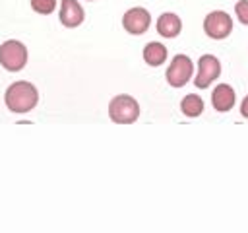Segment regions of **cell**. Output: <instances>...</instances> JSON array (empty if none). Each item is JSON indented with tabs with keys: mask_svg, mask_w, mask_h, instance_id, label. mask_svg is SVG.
I'll use <instances>...</instances> for the list:
<instances>
[{
	"mask_svg": "<svg viewBox=\"0 0 248 233\" xmlns=\"http://www.w3.org/2000/svg\"><path fill=\"white\" fill-rule=\"evenodd\" d=\"M203 31L211 39H225L232 31V19L227 12H221V10L211 12L203 19Z\"/></svg>",
	"mask_w": 248,
	"mask_h": 233,
	"instance_id": "cell-4",
	"label": "cell"
},
{
	"mask_svg": "<svg viewBox=\"0 0 248 233\" xmlns=\"http://www.w3.org/2000/svg\"><path fill=\"white\" fill-rule=\"evenodd\" d=\"M180 109H182V113H184L186 116H200L202 111H203V101H202V97L190 93V95H186V97L182 99Z\"/></svg>",
	"mask_w": 248,
	"mask_h": 233,
	"instance_id": "cell-12",
	"label": "cell"
},
{
	"mask_svg": "<svg viewBox=\"0 0 248 233\" xmlns=\"http://www.w3.org/2000/svg\"><path fill=\"white\" fill-rule=\"evenodd\" d=\"M143 60L149 64V66H161L165 60H167V47L161 45V43H149L145 45L143 49Z\"/></svg>",
	"mask_w": 248,
	"mask_h": 233,
	"instance_id": "cell-11",
	"label": "cell"
},
{
	"mask_svg": "<svg viewBox=\"0 0 248 233\" xmlns=\"http://www.w3.org/2000/svg\"><path fill=\"white\" fill-rule=\"evenodd\" d=\"M39 101V93L35 85L29 82H16L6 89V107L12 113H29Z\"/></svg>",
	"mask_w": 248,
	"mask_h": 233,
	"instance_id": "cell-1",
	"label": "cell"
},
{
	"mask_svg": "<svg viewBox=\"0 0 248 233\" xmlns=\"http://www.w3.org/2000/svg\"><path fill=\"white\" fill-rule=\"evenodd\" d=\"M108 116L116 124H132L140 116V105L130 95H116L108 103Z\"/></svg>",
	"mask_w": 248,
	"mask_h": 233,
	"instance_id": "cell-2",
	"label": "cell"
},
{
	"mask_svg": "<svg viewBox=\"0 0 248 233\" xmlns=\"http://www.w3.org/2000/svg\"><path fill=\"white\" fill-rule=\"evenodd\" d=\"M149 23H151V16L145 8H130L124 17H122V25L128 33L132 35H141L149 29Z\"/></svg>",
	"mask_w": 248,
	"mask_h": 233,
	"instance_id": "cell-7",
	"label": "cell"
},
{
	"mask_svg": "<svg viewBox=\"0 0 248 233\" xmlns=\"http://www.w3.org/2000/svg\"><path fill=\"white\" fill-rule=\"evenodd\" d=\"M240 113H242V116L248 118V95L244 97V101H242V105H240Z\"/></svg>",
	"mask_w": 248,
	"mask_h": 233,
	"instance_id": "cell-15",
	"label": "cell"
},
{
	"mask_svg": "<svg viewBox=\"0 0 248 233\" xmlns=\"http://www.w3.org/2000/svg\"><path fill=\"white\" fill-rule=\"evenodd\" d=\"M219 74H221V64H219V60H217L215 56H211V54H203V56L200 58V62H198V76H196V80H194V85L200 87V89H203V87H207L213 80H217Z\"/></svg>",
	"mask_w": 248,
	"mask_h": 233,
	"instance_id": "cell-6",
	"label": "cell"
},
{
	"mask_svg": "<svg viewBox=\"0 0 248 233\" xmlns=\"http://www.w3.org/2000/svg\"><path fill=\"white\" fill-rule=\"evenodd\" d=\"M0 64L10 70V72H17L27 64V49L23 43L19 41H6L4 45H0Z\"/></svg>",
	"mask_w": 248,
	"mask_h": 233,
	"instance_id": "cell-3",
	"label": "cell"
},
{
	"mask_svg": "<svg viewBox=\"0 0 248 233\" xmlns=\"http://www.w3.org/2000/svg\"><path fill=\"white\" fill-rule=\"evenodd\" d=\"M194 64L186 54H176L167 70V82L172 87H182L190 78H192Z\"/></svg>",
	"mask_w": 248,
	"mask_h": 233,
	"instance_id": "cell-5",
	"label": "cell"
},
{
	"mask_svg": "<svg viewBox=\"0 0 248 233\" xmlns=\"http://www.w3.org/2000/svg\"><path fill=\"white\" fill-rule=\"evenodd\" d=\"M31 8L37 14H52L56 8V0H31Z\"/></svg>",
	"mask_w": 248,
	"mask_h": 233,
	"instance_id": "cell-13",
	"label": "cell"
},
{
	"mask_svg": "<svg viewBox=\"0 0 248 233\" xmlns=\"http://www.w3.org/2000/svg\"><path fill=\"white\" fill-rule=\"evenodd\" d=\"M85 14L78 0H62L60 6V21L66 27H78L83 21Z\"/></svg>",
	"mask_w": 248,
	"mask_h": 233,
	"instance_id": "cell-8",
	"label": "cell"
},
{
	"mask_svg": "<svg viewBox=\"0 0 248 233\" xmlns=\"http://www.w3.org/2000/svg\"><path fill=\"white\" fill-rule=\"evenodd\" d=\"M180 29H182V21H180V17L176 14L167 12V14L159 16V19H157V31H159V35L170 39V37H176L180 33Z\"/></svg>",
	"mask_w": 248,
	"mask_h": 233,
	"instance_id": "cell-10",
	"label": "cell"
},
{
	"mask_svg": "<svg viewBox=\"0 0 248 233\" xmlns=\"http://www.w3.org/2000/svg\"><path fill=\"white\" fill-rule=\"evenodd\" d=\"M234 12H236L238 21L248 25V0H238L236 6H234Z\"/></svg>",
	"mask_w": 248,
	"mask_h": 233,
	"instance_id": "cell-14",
	"label": "cell"
},
{
	"mask_svg": "<svg viewBox=\"0 0 248 233\" xmlns=\"http://www.w3.org/2000/svg\"><path fill=\"white\" fill-rule=\"evenodd\" d=\"M211 101H213V107L219 111V113H227L232 109L234 105V89L229 85V83H221L213 89L211 93Z\"/></svg>",
	"mask_w": 248,
	"mask_h": 233,
	"instance_id": "cell-9",
	"label": "cell"
}]
</instances>
